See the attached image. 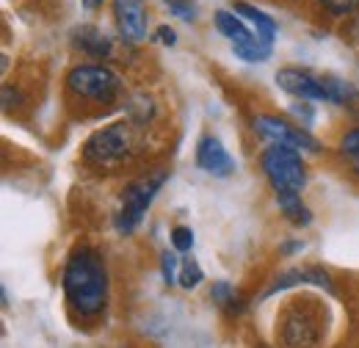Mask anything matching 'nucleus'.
<instances>
[{
  "label": "nucleus",
  "instance_id": "obj_26",
  "mask_svg": "<svg viewBox=\"0 0 359 348\" xmlns=\"http://www.w3.org/2000/svg\"><path fill=\"white\" fill-rule=\"evenodd\" d=\"M81 3H83V8H86V11H97V8L102 6V0H81Z\"/></svg>",
  "mask_w": 359,
  "mask_h": 348
},
{
  "label": "nucleus",
  "instance_id": "obj_11",
  "mask_svg": "<svg viewBox=\"0 0 359 348\" xmlns=\"http://www.w3.org/2000/svg\"><path fill=\"white\" fill-rule=\"evenodd\" d=\"M196 166L213 177H229L235 172V161L229 158L226 147L216 135H205L196 144Z\"/></svg>",
  "mask_w": 359,
  "mask_h": 348
},
{
  "label": "nucleus",
  "instance_id": "obj_4",
  "mask_svg": "<svg viewBox=\"0 0 359 348\" xmlns=\"http://www.w3.org/2000/svg\"><path fill=\"white\" fill-rule=\"evenodd\" d=\"M166 177H169V174L161 169V172H152V174H147V177H141V180H135V182H130V185L122 191V202H119V210H116V216H114L116 232L130 235L135 227L141 224V218L147 216L149 205L155 202L158 191L163 188Z\"/></svg>",
  "mask_w": 359,
  "mask_h": 348
},
{
  "label": "nucleus",
  "instance_id": "obj_8",
  "mask_svg": "<svg viewBox=\"0 0 359 348\" xmlns=\"http://www.w3.org/2000/svg\"><path fill=\"white\" fill-rule=\"evenodd\" d=\"M255 130L271 138L273 144H285V147H293L299 152H318L320 149V144L304 128H296L279 116H255Z\"/></svg>",
  "mask_w": 359,
  "mask_h": 348
},
{
  "label": "nucleus",
  "instance_id": "obj_18",
  "mask_svg": "<svg viewBox=\"0 0 359 348\" xmlns=\"http://www.w3.org/2000/svg\"><path fill=\"white\" fill-rule=\"evenodd\" d=\"M340 149H343V155L348 158V163L354 166V172L359 174V128H354L351 133H346Z\"/></svg>",
  "mask_w": 359,
  "mask_h": 348
},
{
  "label": "nucleus",
  "instance_id": "obj_17",
  "mask_svg": "<svg viewBox=\"0 0 359 348\" xmlns=\"http://www.w3.org/2000/svg\"><path fill=\"white\" fill-rule=\"evenodd\" d=\"M213 299L224 307L226 312H241V299L232 290V285H226V282H216L213 285Z\"/></svg>",
  "mask_w": 359,
  "mask_h": 348
},
{
  "label": "nucleus",
  "instance_id": "obj_2",
  "mask_svg": "<svg viewBox=\"0 0 359 348\" xmlns=\"http://www.w3.org/2000/svg\"><path fill=\"white\" fill-rule=\"evenodd\" d=\"M276 86L293 97L302 100H318V102H351L359 100V88L343 78L334 75H315L310 69L302 67H285L276 72Z\"/></svg>",
  "mask_w": 359,
  "mask_h": 348
},
{
  "label": "nucleus",
  "instance_id": "obj_13",
  "mask_svg": "<svg viewBox=\"0 0 359 348\" xmlns=\"http://www.w3.org/2000/svg\"><path fill=\"white\" fill-rule=\"evenodd\" d=\"M232 11L241 17V20H249L252 25H255V34L263 39V42L273 47V39H276V20L266 14L263 8H257V6H252V3H246V0H235L232 3Z\"/></svg>",
  "mask_w": 359,
  "mask_h": 348
},
{
  "label": "nucleus",
  "instance_id": "obj_24",
  "mask_svg": "<svg viewBox=\"0 0 359 348\" xmlns=\"http://www.w3.org/2000/svg\"><path fill=\"white\" fill-rule=\"evenodd\" d=\"M293 114H299V116L304 114V122H307V125L313 122V111H310V105H293Z\"/></svg>",
  "mask_w": 359,
  "mask_h": 348
},
{
  "label": "nucleus",
  "instance_id": "obj_10",
  "mask_svg": "<svg viewBox=\"0 0 359 348\" xmlns=\"http://www.w3.org/2000/svg\"><path fill=\"white\" fill-rule=\"evenodd\" d=\"M116 28L128 42L138 44L147 36V8L144 0H114Z\"/></svg>",
  "mask_w": 359,
  "mask_h": 348
},
{
  "label": "nucleus",
  "instance_id": "obj_3",
  "mask_svg": "<svg viewBox=\"0 0 359 348\" xmlns=\"http://www.w3.org/2000/svg\"><path fill=\"white\" fill-rule=\"evenodd\" d=\"M263 172L276 194H302L307 185V166L299 149L285 144H271L263 152Z\"/></svg>",
  "mask_w": 359,
  "mask_h": 348
},
{
  "label": "nucleus",
  "instance_id": "obj_12",
  "mask_svg": "<svg viewBox=\"0 0 359 348\" xmlns=\"http://www.w3.org/2000/svg\"><path fill=\"white\" fill-rule=\"evenodd\" d=\"M296 285H320V288H329L332 290V279L320 268H304V271L302 268H290V271H285V274H279L273 279V285L266 290V296H273V293L287 290V288H296Z\"/></svg>",
  "mask_w": 359,
  "mask_h": 348
},
{
  "label": "nucleus",
  "instance_id": "obj_14",
  "mask_svg": "<svg viewBox=\"0 0 359 348\" xmlns=\"http://www.w3.org/2000/svg\"><path fill=\"white\" fill-rule=\"evenodd\" d=\"M72 42H75L78 50L89 53L91 58H108L111 50H114L111 39H108L100 28H94V25H81V28H75V31H72Z\"/></svg>",
  "mask_w": 359,
  "mask_h": 348
},
{
  "label": "nucleus",
  "instance_id": "obj_5",
  "mask_svg": "<svg viewBox=\"0 0 359 348\" xmlns=\"http://www.w3.org/2000/svg\"><path fill=\"white\" fill-rule=\"evenodd\" d=\"M67 88L89 102L97 105H111L116 102V97L122 94V78L102 67V64H81L75 69H69L67 75Z\"/></svg>",
  "mask_w": 359,
  "mask_h": 348
},
{
  "label": "nucleus",
  "instance_id": "obj_1",
  "mask_svg": "<svg viewBox=\"0 0 359 348\" xmlns=\"http://www.w3.org/2000/svg\"><path fill=\"white\" fill-rule=\"evenodd\" d=\"M61 285H64L67 302L78 315L94 318L105 309V299H108L105 262L89 246H81L69 255V260L64 265Z\"/></svg>",
  "mask_w": 359,
  "mask_h": 348
},
{
  "label": "nucleus",
  "instance_id": "obj_15",
  "mask_svg": "<svg viewBox=\"0 0 359 348\" xmlns=\"http://www.w3.org/2000/svg\"><path fill=\"white\" fill-rule=\"evenodd\" d=\"M276 205H279L282 216L296 227H307L313 221V210L302 202V194H276Z\"/></svg>",
  "mask_w": 359,
  "mask_h": 348
},
{
  "label": "nucleus",
  "instance_id": "obj_19",
  "mask_svg": "<svg viewBox=\"0 0 359 348\" xmlns=\"http://www.w3.org/2000/svg\"><path fill=\"white\" fill-rule=\"evenodd\" d=\"M166 6H169V11L180 17V20H185V22H194L196 20V0H163Z\"/></svg>",
  "mask_w": 359,
  "mask_h": 348
},
{
  "label": "nucleus",
  "instance_id": "obj_16",
  "mask_svg": "<svg viewBox=\"0 0 359 348\" xmlns=\"http://www.w3.org/2000/svg\"><path fill=\"white\" fill-rule=\"evenodd\" d=\"M205 279V274H202V268H199V262L196 260H182L180 262V276H177V282H180V288H185V290H191V288H196L199 282Z\"/></svg>",
  "mask_w": 359,
  "mask_h": 348
},
{
  "label": "nucleus",
  "instance_id": "obj_25",
  "mask_svg": "<svg viewBox=\"0 0 359 348\" xmlns=\"http://www.w3.org/2000/svg\"><path fill=\"white\" fill-rule=\"evenodd\" d=\"M299 249H304V243H302V241H296V243H285V249H282V252H285V255H290V252H299Z\"/></svg>",
  "mask_w": 359,
  "mask_h": 348
},
{
  "label": "nucleus",
  "instance_id": "obj_9",
  "mask_svg": "<svg viewBox=\"0 0 359 348\" xmlns=\"http://www.w3.org/2000/svg\"><path fill=\"white\" fill-rule=\"evenodd\" d=\"M318 321L310 309H290L282 321V343L287 348H310L318 340Z\"/></svg>",
  "mask_w": 359,
  "mask_h": 348
},
{
  "label": "nucleus",
  "instance_id": "obj_7",
  "mask_svg": "<svg viewBox=\"0 0 359 348\" xmlns=\"http://www.w3.org/2000/svg\"><path fill=\"white\" fill-rule=\"evenodd\" d=\"M213 22L219 28V34H224L226 39L232 42V53L249 64H260L271 55V47L257 34H252L246 28V22L232 11V8H219L213 14Z\"/></svg>",
  "mask_w": 359,
  "mask_h": 348
},
{
  "label": "nucleus",
  "instance_id": "obj_21",
  "mask_svg": "<svg viewBox=\"0 0 359 348\" xmlns=\"http://www.w3.org/2000/svg\"><path fill=\"white\" fill-rule=\"evenodd\" d=\"M320 6L332 14V17H346L359 11V0H320Z\"/></svg>",
  "mask_w": 359,
  "mask_h": 348
},
{
  "label": "nucleus",
  "instance_id": "obj_22",
  "mask_svg": "<svg viewBox=\"0 0 359 348\" xmlns=\"http://www.w3.org/2000/svg\"><path fill=\"white\" fill-rule=\"evenodd\" d=\"M172 246L177 252H191V246H194V229L185 227V224H177L172 229Z\"/></svg>",
  "mask_w": 359,
  "mask_h": 348
},
{
  "label": "nucleus",
  "instance_id": "obj_6",
  "mask_svg": "<svg viewBox=\"0 0 359 348\" xmlns=\"http://www.w3.org/2000/svg\"><path fill=\"white\" fill-rule=\"evenodd\" d=\"M133 152V128L128 122L108 125L102 130L91 133L83 144V158L94 166H119Z\"/></svg>",
  "mask_w": 359,
  "mask_h": 348
},
{
  "label": "nucleus",
  "instance_id": "obj_23",
  "mask_svg": "<svg viewBox=\"0 0 359 348\" xmlns=\"http://www.w3.org/2000/svg\"><path fill=\"white\" fill-rule=\"evenodd\" d=\"M155 39L161 44H166V47H175V44H177V34H175V28H169V25H158Z\"/></svg>",
  "mask_w": 359,
  "mask_h": 348
},
{
  "label": "nucleus",
  "instance_id": "obj_20",
  "mask_svg": "<svg viewBox=\"0 0 359 348\" xmlns=\"http://www.w3.org/2000/svg\"><path fill=\"white\" fill-rule=\"evenodd\" d=\"M161 274L166 285H175V279L180 276V260L175 252H161Z\"/></svg>",
  "mask_w": 359,
  "mask_h": 348
}]
</instances>
